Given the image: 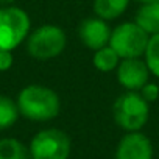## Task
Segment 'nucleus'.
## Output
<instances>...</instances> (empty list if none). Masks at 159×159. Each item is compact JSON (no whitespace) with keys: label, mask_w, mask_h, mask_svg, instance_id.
Segmentation results:
<instances>
[{"label":"nucleus","mask_w":159,"mask_h":159,"mask_svg":"<svg viewBox=\"0 0 159 159\" xmlns=\"http://www.w3.org/2000/svg\"><path fill=\"white\" fill-rule=\"evenodd\" d=\"M19 114L31 122H50L59 116L61 98L48 86L28 84L20 89L16 98Z\"/></svg>","instance_id":"nucleus-1"},{"label":"nucleus","mask_w":159,"mask_h":159,"mask_svg":"<svg viewBox=\"0 0 159 159\" xmlns=\"http://www.w3.org/2000/svg\"><path fill=\"white\" fill-rule=\"evenodd\" d=\"M112 119L125 133L142 131L150 119V103L139 92L125 91L112 105Z\"/></svg>","instance_id":"nucleus-2"},{"label":"nucleus","mask_w":159,"mask_h":159,"mask_svg":"<svg viewBox=\"0 0 159 159\" xmlns=\"http://www.w3.org/2000/svg\"><path fill=\"white\" fill-rule=\"evenodd\" d=\"M67 45L66 31L55 24H44L31 30L27 41V53L38 61H48L59 56Z\"/></svg>","instance_id":"nucleus-3"},{"label":"nucleus","mask_w":159,"mask_h":159,"mask_svg":"<svg viewBox=\"0 0 159 159\" xmlns=\"http://www.w3.org/2000/svg\"><path fill=\"white\" fill-rule=\"evenodd\" d=\"M30 31L31 20L24 8L0 7V50L13 52L27 41Z\"/></svg>","instance_id":"nucleus-4"},{"label":"nucleus","mask_w":159,"mask_h":159,"mask_svg":"<svg viewBox=\"0 0 159 159\" xmlns=\"http://www.w3.org/2000/svg\"><path fill=\"white\" fill-rule=\"evenodd\" d=\"M28 150L31 159H69L72 140L59 128H44L31 137Z\"/></svg>","instance_id":"nucleus-5"},{"label":"nucleus","mask_w":159,"mask_h":159,"mask_svg":"<svg viewBox=\"0 0 159 159\" xmlns=\"http://www.w3.org/2000/svg\"><path fill=\"white\" fill-rule=\"evenodd\" d=\"M150 36L136 22H122L111 31L109 47L120 59L143 58Z\"/></svg>","instance_id":"nucleus-6"},{"label":"nucleus","mask_w":159,"mask_h":159,"mask_svg":"<svg viewBox=\"0 0 159 159\" xmlns=\"http://www.w3.org/2000/svg\"><path fill=\"white\" fill-rule=\"evenodd\" d=\"M150 70L143 58H129L120 59L116 69L117 83L131 92H139L150 81Z\"/></svg>","instance_id":"nucleus-7"},{"label":"nucleus","mask_w":159,"mask_h":159,"mask_svg":"<svg viewBox=\"0 0 159 159\" xmlns=\"http://www.w3.org/2000/svg\"><path fill=\"white\" fill-rule=\"evenodd\" d=\"M153 143L148 136L140 131L125 133L119 140L114 159H153Z\"/></svg>","instance_id":"nucleus-8"},{"label":"nucleus","mask_w":159,"mask_h":159,"mask_svg":"<svg viewBox=\"0 0 159 159\" xmlns=\"http://www.w3.org/2000/svg\"><path fill=\"white\" fill-rule=\"evenodd\" d=\"M112 28L108 25L106 20L94 16L84 19L78 27V38L84 47L89 50H98L109 44Z\"/></svg>","instance_id":"nucleus-9"},{"label":"nucleus","mask_w":159,"mask_h":159,"mask_svg":"<svg viewBox=\"0 0 159 159\" xmlns=\"http://www.w3.org/2000/svg\"><path fill=\"white\" fill-rule=\"evenodd\" d=\"M134 22L148 36L159 34V2L140 5V8L136 13Z\"/></svg>","instance_id":"nucleus-10"},{"label":"nucleus","mask_w":159,"mask_h":159,"mask_svg":"<svg viewBox=\"0 0 159 159\" xmlns=\"http://www.w3.org/2000/svg\"><path fill=\"white\" fill-rule=\"evenodd\" d=\"M129 0H94L92 10L97 17L109 22L119 19L128 8Z\"/></svg>","instance_id":"nucleus-11"},{"label":"nucleus","mask_w":159,"mask_h":159,"mask_svg":"<svg viewBox=\"0 0 159 159\" xmlns=\"http://www.w3.org/2000/svg\"><path fill=\"white\" fill-rule=\"evenodd\" d=\"M0 159H31L28 147L16 137L0 139Z\"/></svg>","instance_id":"nucleus-12"},{"label":"nucleus","mask_w":159,"mask_h":159,"mask_svg":"<svg viewBox=\"0 0 159 159\" xmlns=\"http://www.w3.org/2000/svg\"><path fill=\"white\" fill-rule=\"evenodd\" d=\"M19 117L20 114L16 100H13L8 95L0 94V131H5L14 126Z\"/></svg>","instance_id":"nucleus-13"},{"label":"nucleus","mask_w":159,"mask_h":159,"mask_svg":"<svg viewBox=\"0 0 159 159\" xmlns=\"http://www.w3.org/2000/svg\"><path fill=\"white\" fill-rule=\"evenodd\" d=\"M120 62V56L109 47V44L106 47H102L98 50L94 52V56H92V64L97 70L100 72H114L117 69Z\"/></svg>","instance_id":"nucleus-14"},{"label":"nucleus","mask_w":159,"mask_h":159,"mask_svg":"<svg viewBox=\"0 0 159 159\" xmlns=\"http://www.w3.org/2000/svg\"><path fill=\"white\" fill-rule=\"evenodd\" d=\"M143 59L148 66V70L151 75H154L159 80V34L150 36Z\"/></svg>","instance_id":"nucleus-15"},{"label":"nucleus","mask_w":159,"mask_h":159,"mask_svg":"<svg viewBox=\"0 0 159 159\" xmlns=\"http://www.w3.org/2000/svg\"><path fill=\"white\" fill-rule=\"evenodd\" d=\"M139 94L142 95V98H143L145 102H148V103H154V102L159 98V86H157L156 83L148 81V83L139 91Z\"/></svg>","instance_id":"nucleus-16"},{"label":"nucleus","mask_w":159,"mask_h":159,"mask_svg":"<svg viewBox=\"0 0 159 159\" xmlns=\"http://www.w3.org/2000/svg\"><path fill=\"white\" fill-rule=\"evenodd\" d=\"M14 64V56L13 52L8 50H0V72H7L13 67Z\"/></svg>","instance_id":"nucleus-17"},{"label":"nucleus","mask_w":159,"mask_h":159,"mask_svg":"<svg viewBox=\"0 0 159 159\" xmlns=\"http://www.w3.org/2000/svg\"><path fill=\"white\" fill-rule=\"evenodd\" d=\"M16 0H0V7H11L14 5Z\"/></svg>","instance_id":"nucleus-18"},{"label":"nucleus","mask_w":159,"mask_h":159,"mask_svg":"<svg viewBox=\"0 0 159 159\" xmlns=\"http://www.w3.org/2000/svg\"><path fill=\"white\" fill-rule=\"evenodd\" d=\"M136 2H139L140 5H147V3H156L159 0H136Z\"/></svg>","instance_id":"nucleus-19"}]
</instances>
